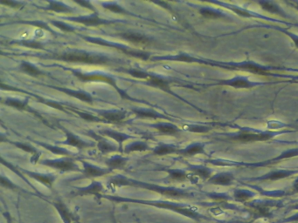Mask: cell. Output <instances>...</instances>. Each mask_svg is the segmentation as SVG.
Returning <instances> with one entry per match:
<instances>
[{
    "mask_svg": "<svg viewBox=\"0 0 298 223\" xmlns=\"http://www.w3.org/2000/svg\"><path fill=\"white\" fill-rule=\"evenodd\" d=\"M75 2L80 5V6H82V7L88 8L89 10L92 11V12H95V9L93 7V5L90 4V2H89V1H75Z\"/></svg>",
    "mask_w": 298,
    "mask_h": 223,
    "instance_id": "11a10c76",
    "label": "cell"
},
{
    "mask_svg": "<svg viewBox=\"0 0 298 223\" xmlns=\"http://www.w3.org/2000/svg\"><path fill=\"white\" fill-rule=\"evenodd\" d=\"M13 144L16 145L17 147L22 149V150L25 151V152L32 154V155H33V157H32V159H31V160H32L31 162H33V163H36V162H38L39 156H40V154H39V152L37 151L36 148H34L33 146H32V145H27V144H24V143L15 142L13 143Z\"/></svg>",
    "mask_w": 298,
    "mask_h": 223,
    "instance_id": "d6a6232c",
    "label": "cell"
},
{
    "mask_svg": "<svg viewBox=\"0 0 298 223\" xmlns=\"http://www.w3.org/2000/svg\"><path fill=\"white\" fill-rule=\"evenodd\" d=\"M226 8H228L232 12H233V13H236L237 15H239L241 17H244V18H252V17H255V15L251 14V13H249V12L244 10V9H242V8H239V7H227Z\"/></svg>",
    "mask_w": 298,
    "mask_h": 223,
    "instance_id": "c3c4849f",
    "label": "cell"
},
{
    "mask_svg": "<svg viewBox=\"0 0 298 223\" xmlns=\"http://www.w3.org/2000/svg\"><path fill=\"white\" fill-rule=\"evenodd\" d=\"M234 181V176L231 173H220L217 175H213L208 180L210 184L218 185V186H230Z\"/></svg>",
    "mask_w": 298,
    "mask_h": 223,
    "instance_id": "7c38bea8",
    "label": "cell"
},
{
    "mask_svg": "<svg viewBox=\"0 0 298 223\" xmlns=\"http://www.w3.org/2000/svg\"><path fill=\"white\" fill-rule=\"evenodd\" d=\"M288 4L298 11V2H289Z\"/></svg>",
    "mask_w": 298,
    "mask_h": 223,
    "instance_id": "94428289",
    "label": "cell"
},
{
    "mask_svg": "<svg viewBox=\"0 0 298 223\" xmlns=\"http://www.w3.org/2000/svg\"><path fill=\"white\" fill-rule=\"evenodd\" d=\"M155 128L164 135H176L180 133V130L177 126H174L172 124H167V123H161L155 125Z\"/></svg>",
    "mask_w": 298,
    "mask_h": 223,
    "instance_id": "603a6c76",
    "label": "cell"
},
{
    "mask_svg": "<svg viewBox=\"0 0 298 223\" xmlns=\"http://www.w3.org/2000/svg\"><path fill=\"white\" fill-rule=\"evenodd\" d=\"M73 73L76 75L80 81H85V82H87V81H102V82L109 84L117 90L118 93L121 95L123 99L130 100V97L127 95V94L125 93L124 91H122L120 88H117L116 82L112 77H109L107 75H101V73H82L81 71H73Z\"/></svg>",
    "mask_w": 298,
    "mask_h": 223,
    "instance_id": "277c9868",
    "label": "cell"
},
{
    "mask_svg": "<svg viewBox=\"0 0 298 223\" xmlns=\"http://www.w3.org/2000/svg\"><path fill=\"white\" fill-rule=\"evenodd\" d=\"M20 44L28 48L38 49V50L43 49L44 47V45L38 41H20Z\"/></svg>",
    "mask_w": 298,
    "mask_h": 223,
    "instance_id": "816d5d0a",
    "label": "cell"
},
{
    "mask_svg": "<svg viewBox=\"0 0 298 223\" xmlns=\"http://www.w3.org/2000/svg\"><path fill=\"white\" fill-rule=\"evenodd\" d=\"M123 52H125V54L134 57V58H140L143 60H148L150 58V53L147 52H139V51H132V50H129V49H124Z\"/></svg>",
    "mask_w": 298,
    "mask_h": 223,
    "instance_id": "f35d334b",
    "label": "cell"
},
{
    "mask_svg": "<svg viewBox=\"0 0 298 223\" xmlns=\"http://www.w3.org/2000/svg\"><path fill=\"white\" fill-rule=\"evenodd\" d=\"M186 129L189 132L197 133H205L209 131V127L205 126H199V125H190L186 127Z\"/></svg>",
    "mask_w": 298,
    "mask_h": 223,
    "instance_id": "bcb514c9",
    "label": "cell"
},
{
    "mask_svg": "<svg viewBox=\"0 0 298 223\" xmlns=\"http://www.w3.org/2000/svg\"><path fill=\"white\" fill-rule=\"evenodd\" d=\"M220 85L227 86V87L236 88V89H251V88L256 87V83L251 82L249 79L242 77V76H236V77H233L227 81H221Z\"/></svg>",
    "mask_w": 298,
    "mask_h": 223,
    "instance_id": "30bf717a",
    "label": "cell"
},
{
    "mask_svg": "<svg viewBox=\"0 0 298 223\" xmlns=\"http://www.w3.org/2000/svg\"><path fill=\"white\" fill-rule=\"evenodd\" d=\"M70 20L75 22L80 23L82 25H85L87 26H102L108 24L107 20H102L96 15H92L88 17H77V18H71Z\"/></svg>",
    "mask_w": 298,
    "mask_h": 223,
    "instance_id": "5bb4252c",
    "label": "cell"
},
{
    "mask_svg": "<svg viewBox=\"0 0 298 223\" xmlns=\"http://www.w3.org/2000/svg\"><path fill=\"white\" fill-rule=\"evenodd\" d=\"M2 5H5L7 7H12V8H22L24 7V4L21 2H17V1H10V0H2L1 1Z\"/></svg>",
    "mask_w": 298,
    "mask_h": 223,
    "instance_id": "f5cc1de1",
    "label": "cell"
},
{
    "mask_svg": "<svg viewBox=\"0 0 298 223\" xmlns=\"http://www.w3.org/2000/svg\"><path fill=\"white\" fill-rule=\"evenodd\" d=\"M260 7L262 10L265 11L267 13H272V14H276L279 16L283 17V18H287V14L285 12L282 10L281 7H279L277 4L275 2H271V1H260L258 2Z\"/></svg>",
    "mask_w": 298,
    "mask_h": 223,
    "instance_id": "e0dca14e",
    "label": "cell"
},
{
    "mask_svg": "<svg viewBox=\"0 0 298 223\" xmlns=\"http://www.w3.org/2000/svg\"><path fill=\"white\" fill-rule=\"evenodd\" d=\"M174 153H178V150L173 145H164V144L157 145V147L153 150V155L157 156H168Z\"/></svg>",
    "mask_w": 298,
    "mask_h": 223,
    "instance_id": "83f0119b",
    "label": "cell"
},
{
    "mask_svg": "<svg viewBox=\"0 0 298 223\" xmlns=\"http://www.w3.org/2000/svg\"><path fill=\"white\" fill-rule=\"evenodd\" d=\"M49 7L47 10L52 11L54 13H73L72 9H70L68 6L61 2H56V1H48Z\"/></svg>",
    "mask_w": 298,
    "mask_h": 223,
    "instance_id": "836d02e7",
    "label": "cell"
},
{
    "mask_svg": "<svg viewBox=\"0 0 298 223\" xmlns=\"http://www.w3.org/2000/svg\"><path fill=\"white\" fill-rule=\"evenodd\" d=\"M76 113L82 118V120H86V121H89V122H100V121H102V120H99L97 117L94 116V115H92L89 113L76 111Z\"/></svg>",
    "mask_w": 298,
    "mask_h": 223,
    "instance_id": "7dc6e473",
    "label": "cell"
},
{
    "mask_svg": "<svg viewBox=\"0 0 298 223\" xmlns=\"http://www.w3.org/2000/svg\"><path fill=\"white\" fill-rule=\"evenodd\" d=\"M148 83L151 87L159 88L161 90L171 94L169 83L165 80H164V79L159 78V77H157V76L151 75V78L149 79V81H148Z\"/></svg>",
    "mask_w": 298,
    "mask_h": 223,
    "instance_id": "cb8c5ba5",
    "label": "cell"
},
{
    "mask_svg": "<svg viewBox=\"0 0 298 223\" xmlns=\"http://www.w3.org/2000/svg\"><path fill=\"white\" fill-rule=\"evenodd\" d=\"M254 197L252 192L248 190H236L233 193V198L236 201L239 202H247Z\"/></svg>",
    "mask_w": 298,
    "mask_h": 223,
    "instance_id": "e575fe53",
    "label": "cell"
},
{
    "mask_svg": "<svg viewBox=\"0 0 298 223\" xmlns=\"http://www.w3.org/2000/svg\"><path fill=\"white\" fill-rule=\"evenodd\" d=\"M100 115L109 122L121 123L126 119L127 113L125 111H105L101 112Z\"/></svg>",
    "mask_w": 298,
    "mask_h": 223,
    "instance_id": "9a60e30c",
    "label": "cell"
},
{
    "mask_svg": "<svg viewBox=\"0 0 298 223\" xmlns=\"http://www.w3.org/2000/svg\"><path fill=\"white\" fill-rule=\"evenodd\" d=\"M41 164L62 172H82L81 168H79L78 166L70 159L45 160L41 162Z\"/></svg>",
    "mask_w": 298,
    "mask_h": 223,
    "instance_id": "8992f818",
    "label": "cell"
},
{
    "mask_svg": "<svg viewBox=\"0 0 298 223\" xmlns=\"http://www.w3.org/2000/svg\"><path fill=\"white\" fill-rule=\"evenodd\" d=\"M20 70L33 77H39L40 75H43L42 71H40L39 68L32 65L29 62H22L20 65Z\"/></svg>",
    "mask_w": 298,
    "mask_h": 223,
    "instance_id": "4dcf8cb0",
    "label": "cell"
},
{
    "mask_svg": "<svg viewBox=\"0 0 298 223\" xmlns=\"http://www.w3.org/2000/svg\"><path fill=\"white\" fill-rule=\"evenodd\" d=\"M83 176L85 178H99V177H102L104 175H108L109 173H111V170H109L108 168H102L97 166L93 165L88 162H83Z\"/></svg>",
    "mask_w": 298,
    "mask_h": 223,
    "instance_id": "52a82bcc",
    "label": "cell"
},
{
    "mask_svg": "<svg viewBox=\"0 0 298 223\" xmlns=\"http://www.w3.org/2000/svg\"><path fill=\"white\" fill-rule=\"evenodd\" d=\"M178 154L182 156L191 157V156H198V155H203L205 154V146L202 144L197 143L187 146V148L178 151Z\"/></svg>",
    "mask_w": 298,
    "mask_h": 223,
    "instance_id": "44dd1931",
    "label": "cell"
},
{
    "mask_svg": "<svg viewBox=\"0 0 298 223\" xmlns=\"http://www.w3.org/2000/svg\"><path fill=\"white\" fill-rule=\"evenodd\" d=\"M3 215L5 219L7 220V223H13V217H12L9 212H5V213H3Z\"/></svg>",
    "mask_w": 298,
    "mask_h": 223,
    "instance_id": "680465c9",
    "label": "cell"
},
{
    "mask_svg": "<svg viewBox=\"0 0 298 223\" xmlns=\"http://www.w3.org/2000/svg\"><path fill=\"white\" fill-rule=\"evenodd\" d=\"M295 156H298V149H292V150H288V151L282 153V155L279 156L275 160L281 161L283 159L291 158V157H295Z\"/></svg>",
    "mask_w": 298,
    "mask_h": 223,
    "instance_id": "f907efd6",
    "label": "cell"
},
{
    "mask_svg": "<svg viewBox=\"0 0 298 223\" xmlns=\"http://www.w3.org/2000/svg\"><path fill=\"white\" fill-rule=\"evenodd\" d=\"M157 59H169V60H176V61L187 62V63L198 61L196 58H193L192 56L187 55V54H178L172 58H157Z\"/></svg>",
    "mask_w": 298,
    "mask_h": 223,
    "instance_id": "b9f144b4",
    "label": "cell"
},
{
    "mask_svg": "<svg viewBox=\"0 0 298 223\" xmlns=\"http://www.w3.org/2000/svg\"><path fill=\"white\" fill-rule=\"evenodd\" d=\"M157 4H158V5H160V6H164V3H159V2H158V3ZM166 7V9H170V7H169V6H166V7Z\"/></svg>",
    "mask_w": 298,
    "mask_h": 223,
    "instance_id": "6125c7cd",
    "label": "cell"
},
{
    "mask_svg": "<svg viewBox=\"0 0 298 223\" xmlns=\"http://www.w3.org/2000/svg\"><path fill=\"white\" fill-rule=\"evenodd\" d=\"M43 146L45 147V148L47 149V150H49L50 152H52V154H54V155H58V156H70V154H69V151H67L66 149L62 148V147H59V146H54V145H46V144H42Z\"/></svg>",
    "mask_w": 298,
    "mask_h": 223,
    "instance_id": "60d3db41",
    "label": "cell"
},
{
    "mask_svg": "<svg viewBox=\"0 0 298 223\" xmlns=\"http://www.w3.org/2000/svg\"><path fill=\"white\" fill-rule=\"evenodd\" d=\"M0 184L3 188H7V189H11V190L17 191L19 190V187L17 185L14 184L13 181H11L9 179L5 177L4 175H1L0 178Z\"/></svg>",
    "mask_w": 298,
    "mask_h": 223,
    "instance_id": "7bdbcfd3",
    "label": "cell"
},
{
    "mask_svg": "<svg viewBox=\"0 0 298 223\" xmlns=\"http://www.w3.org/2000/svg\"><path fill=\"white\" fill-rule=\"evenodd\" d=\"M106 165L109 170H121L125 168L127 164V159L121 157V156H115L113 158L108 159L106 162Z\"/></svg>",
    "mask_w": 298,
    "mask_h": 223,
    "instance_id": "d6986e66",
    "label": "cell"
},
{
    "mask_svg": "<svg viewBox=\"0 0 298 223\" xmlns=\"http://www.w3.org/2000/svg\"><path fill=\"white\" fill-rule=\"evenodd\" d=\"M102 198H106L118 203L122 202H128V203H138L142 205H147L151 207H157L161 209L172 211L174 213H178L183 216L190 218L195 221H200L203 220L205 217L200 214L197 208L191 207L189 205L186 204L176 203V202H170L166 201H144V200H136V199H128V198L118 197V196H112V195H102Z\"/></svg>",
    "mask_w": 298,
    "mask_h": 223,
    "instance_id": "6da1fadb",
    "label": "cell"
},
{
    "mask_svg": "<svg viewBox=\"0 0 298 223\" xmlns=\"http://www.w3.org/2000/svg\"><path fill=\"white\" fill-rule=\"evenodd\" d=\"M77 223H79L78 221H77Z\"/></svg>",
    "mask_w": 298,
    "mask_h": 223,
    "instance_id": "be15d7a7",
    "label": "cell"
},
{
    "mask_svg": "<svg viewBox=\"0 0 298 223\" xmlns=\"http://www.w3.org/2000/svg\"><path fill=\"white\" fill-rule=\"evenodd\" d=\"M44 102H45L47 106H49V107H54V108H57V109H59V110L65 111V109L63 108V107H62V106L58 103L52 102V101H44Z\"/></svg>",
    "mask_w": 298,
    "mask_h": 223,
    "instance_id": "6f0895ef",
    "label": "cell"
},
{
    "mask_svg": "<svg viewBox=\"0 0 298 223\" xmlns=\"http://www.w3.org/2000/svg\"><path fill=\"white\" fill-rule=\"evenodd\" d=\"M100 133L103 134V135L108 136L111 139H115V141H117L120 145H122L123 143L125 142L126 139H128L130 138V136L126 135L125 133H119V132H115L113 130H102L100 131Z\"/></svg>",
    "mask_w": 298,
    "mask_h": 223,
    "instance_id": "f1b7e54d",
    "label": "cell"
},
{
    "mask_svg": "<svg viewBox=\"0 0 298 223\" xmlns=\"http://www.w3.org/2000/svg\"><path fill=\"white\" fill-rule=\"evenodd\" d=\"M128 73L132 77H134V78L141 79V80H149L151 76V75L145 72V71H141V70H136V69L129 70Z\"/></svg>",
    "mask_w": 298,
    "mask_h": 223,
    "instance_id": "ee69618b",
    "label": "cell"
},
{
    "mask_svg": "<svg viewBox=\"0 0 298 223\" xmlns=\"http://www.w3.org/2000/svg\"><path fill=\"white\" fill-rule=\"evenodd\" d=\"M150 150L149 145L144 142H134L129 145L126 148H125V152L127 154L132 152H144Z\"/></svg>",
    "mask_w": 298,
    "mask_h": 223,
    "instance_id": "d590c367",
    "label": "cell"
},
{
    "mask_svg": "<svg viewBox=\"0 0 298 223\" xmlns=\"http://www.w3.org/2000/svg\"><path fill=\"white\" fill-rule=\"evenodd\" d=\"M66 136H67V139H66V141L64 143L67 145H72V146L77 147L78 149L86 148V147L90 146L89 144L83 141L82 139H80L79 137L75 135L71 132H67Z\"/></svg>",
    "mask_w": 298,
    "mask_h": 223,
    "instance_id": "7402d4cb",
    "label": "cell"
},
{
    "mask_svg": "<svg viewBox=\"0 0 298 223\" xmlns=\"http://www.w3.org/2000/svg\"><path fill=\"white\" fill-rule=\"evenodd\" d=\"M295 173L296 171H290V170H276V171L270 172L261 178H258V180H261V181H279L282 179L288 178Z\"/></svg>",
    "mask_w": 298,
    "mask_h": 223,
    "instance_id": "2e32d148",
    "label": "cell"
},
{
    "mask_svg": "<svg viewBox=\"0 0 298 223\" xmlns=\"http://www.w3.org/2000/svg\"><path fill=\"white\" fill-rule=\"evenodd\" d=\"M102 7H104L105 9L110 11L112 13H119V14H127L128 13V12L125 10L124 7H122L121 6H119L117 4H103Z\"/></svg>",
    "mask_w": 298,
    "mask_h": 223,
    "instance_id": "ab89813d",
    "label": "cell"
},
{
    "mask_svg": "<svg viewBox=\"0 0 298 223\" xmlns=\"http://www.w3.org/2000/svg\"><path fill=\"white\" fill-rule=\"evenodd\" d=\"M293 191H294V193H298V179L293 184Z\"/></svg>",
    "mask_w": 298,
    "mask_h": 223,
    "instance_id": "91938a15",
    "label": "cell"
},
{
    "mask_svg": "<svg viewBox=\"0 0 298 223\" xmlns=\"http://www.w3.org/2000/svg\"><path fill=\"white\" fill-rule=\"evenodd\" d=\"M170 178L173 181H185L189 180L190 175H187V172L181 169H165Z\"/></svg>",
    "mask_w": 298,
    "mask_h": 223,
    "instance_id": "1f68e13d",
    "label": "cell"
},
{
    "mask_svg": "<svg viewBox=\"0 0 298 223\" xmlns=\"http://www.w3.org/2000/svg\"><path fill=\"white\" fill-rule=\"evenodd\" d=\"M255 215L258 217H270L271 216V208L268 205L264 203H256L251 207Z\"/></svg>",
    "mask_w": 298,
    "mask_h": 223,
    "instance_id": "484cf974",
    "label": "cell"
},
{
    "mask_svg": "<svg viewBox=\"0 0 298 223\" xmlns=\"http://www.w3.org/2000/svg\"><path fill=\"white\" fill-rule=\"evenodd\" d=\"M283 33H285L286 35L288 36V38H290L292 42L294 44L295 49H298V35L294 34V33H290V32H287V31H282Z\"/></svg>",
    "mask_w": 298,
    "mask_h": 223,
    "instance_id": "db71d44e",
    "label": "cell"
},
{
    "mask_svg": "<svg viewBox=\"0 0 298 223\" xmlns=\"http://www.w3.org/2000/svg\"><path fill=\"white\" fill-rule=\"evenodd\" d=\"M23 172L26 175L39 181V183H42L47 188H52V185L57 179V176L55 175H52V174H39V173L27 171V170H23Z\"/></svg>",
    "mask_w": 298,
    "mask_h": 223,
    "instance_id": "8fae6325",
    "label": "cell"
},
{
    "mask_svg": "<svg viewBox=\"0 0 298 223\" xmlns=\"http://www.w3.org/2000/svg\"><path fill=\"white\" fill-rule=\"evenodd\" d=\"M103 185L99 181H93L91 184L85 188H79L78 190L74 193V196H84V195H94L101 200L102 191L103 190Z\"/></svg>",
    "mask_w": 298,
    "mask_h": 223,
    "instance_id": "9c48e42d",
    "label": "cell"
},
{
    "mask_svg": "<svg viewBox=\"0 0 298 223\" xmlns=\"http://www.w3.org/2000/svg\"><path fill=\"white\" fill-rule=\"evenodd\" d=\"M191 171L193 172V175H195L199 178L205 180V181H208L213 175H212V170L209 168H206V167H196V166H193L190 168Z\"/></svg>",
    "mask_w": 298,
    "mask_h": 223,
    "instance_id": "4316f807",
    "label": "cell"
},
{
    "mask_svg": "<svg viewBox=\"0 0 298 223\" xmlns=\"http://www.w3.org/2000/svg\"><path fill=\"white\" fill-rule=\"evenodd\" d=\"M121 37L125 40L130 41L131 43H134L137 45H145V44L149 43V39H148L147 37L139 34V33H122Z\"/></svg>",
    "mask_w": 298,
    "mask_h": 223,
    "instance_id": "ffe728a7",
    "label": "cell"
},
{
    "mask_svg": "<svg viewBox=\"0 0 298 223\" xmlns=\"http://www.w3.org/2000/svg\"><path fill=\"white\" fill-rule=\"evenodd\" d=\"M288 222H298V213L294 214V215H292V216L288 217V218H285V219H282V220L279 221V223Z\"/></svg>",
    "mask_w": 298,
    "mask_h": 223,
    "instance_id": "9f6ffc18",
    "label": "cell"
},
{
    "mask_svg": "<svg viewBox=\"0 0 298 223\" xmlns=\"http://www.w3.org/2000/svg\"><path fill=\"white\" fill-rule=\"evenodd\" d=\"M3 103L6 104L8 107H14L18 110L21 111L26 110L27 106V101H21L14 99H7L6 101H3Z\"/></svg>",
    "mask_w": 298,
    "mask_h": 223,
    "instance_id": "74e56055",
    "label": "cell"
},
{
    "mask_svg": "<svg viewBox=\"0 0 298 223\" xmlns=\"http://www.w3.org/2000/svg\"><path fill=\"white\" fill-rule=\"evenodd\" d=\"M109 185L114 186L115 188H122V187H134V188H144L146 190L152 191L155 193L161 194L163 196L170 198H191L193 195L187 191L182 190L180 188H168V187H162L159 185L151 184L147 182L137 181L133 179L125 177L123 175H116L109 181Z\"/></svg>",
    "mask_w": 298,
    "mask_h": 223,
    "instance_id": "7a4b0ae2",
    "label": "cell"
},
{
    "mask_svg": "<svg viewBox=\"0 0 298 223\" xmlns=\"http://www.w3.org/2000/svg\"><path fill=\"white\" fill-rule=\"evenodd\" d=\"M51 24H52V26H56L57 28H59V30H62L65 33H74L75 32V29L73 28L72 26L67 25L66 23L52 20V21H51Z\"/></svg>",
    "mask_w": 298,
    "mask_h": 223,
    "instance_id": "f6af8a7d",
    "label": "cell"
},
{
    "mask_svg": "<svg viewBox=\"0 0 298 223\" xmlns=\"http://www.w3.org/2000/svg\"><path fill=\"white\" fill-rule=\"evenodd\" d=\"M275 133L270 132H262V133H251V132H241L232 137L234 141L243 143L261 142L268 141L273 139Z\"/></svg>",
    "mask_w": 298,
    "mask_h": 223,
    "instance_id": "5b68a950",
    "label": "cell"
},
{
    "mask_svg": "<svg viewBox=\"0 0 298 223\" xmlns=\"http://www.w3.org/2000/svg\"><path fill=\"white\" fill-rule=\"evenodd\" d=\"M133 113L142 119H161V118H164V116L161 115L159 113L155 112L153 110H146V109H135L133 110Z\"/></svg>",
    "mask_w": 298,
    "mask_h": 223,
    "instance_id": "f546056e",
    "label": "cell"
},
{
    "mask_svg": "<svg viewBox=\"0 0 298 223\" xmlns=\"http://www.w3.org/2000/svg\"><path fill=\"white\" fill-rule=\"evenodd\" d=\"M58 58L64 61L82 63L87 65H104L108 61V58L104 56L95 55L83 52H65Z\"/></svg>",
    "mask_w": 298,
    "mask_h": 223,
    "instance_id": "3957f363",
    "label": "cell"
},
{
    "mask_svg": "<svg viewBox=\"0 0 298 223\" xmlns=\"http://www.w3.org/2000/svg\"><path fill=\"white\" fill-rule=\"evenodd\" d=\"M200 13L201 16L207 20H222V19L226 18V14H224L220 11L209 8V7H202L201 9H200Z\"/></svg>",
    "mask_w": 298,
    "mask_h": 223,
    "instance_id": "ac0fdd59",
    "label": "cell"
},
{
    "mask_svg": "<svg viewBox=\"0 0 298 223\" xmlns=\"http://www.w3.org/2000/svg\"><path fill=\"white\" fill-rule=\"evenodd\" d=\"M237 68L240 70H243V71H249L254 75H263V76L269 75V71L265 67L256 64V63H254V62H243L237 65Z\"/></svg>",
    "mask_w": 298,
    "mask_h": 223,
    "instance_id": "4fadbf2b",
    "label": "cell"
},
{
    "mask_svg": "<svg viewBox=\"0 0 298 223\" xmlns=\"http://www.w3.org/2000/svg\"><path fill=\"white\" fill-rule=\"evenodd\" d=\"M1 163H2L3 165L6 166V167H7V168H9V169H10V170H12V171H13V173H15L16 175H19L20 178L23 179L24 181H26V182H28V181H27V180H26V177L24 176L23 174H22L21 172L19 171V169H18V168H15L14 166L12 165L11 163H9V162H6V161H5V160H3V159H1Z\"/></svg>",
    "mask_w": 298,
    "mask_h": 223,
    "instance_id": "681fc988",
    "label": "cell"
},
{
    "mask_svg": "<svg viewBox=\"0 0 298 223\" xmlns=\"http://www.w3.org/2000/svg\"><path fill=\"white\" fill-rule=\"evenodd\" d=\"M97 147H98L99 151L102 154H108V153L115 152L117 148L115 147V145H111L110 143L105 141L103 139H99L98 143H97Z\"/></svg>",
    "mask_w": 298,
    "mask_h": 223,
    "instance_id": "8d00e7d4",
    "label": "cell"
},
{
    "mask_svg": "<svg viewBox=\"0 0 298 223\" xmlns=\"http://www.w3.org/2000/svg\"><path fill=\"white\" fill-rule=\"evenodd\" d=\"M61 90L63 93L68 94V95L78 99L80 101H84L87 103H93V99H92L91 95H89V94H87L83 91L69 90V89H61Z\"/></svg>",
    "mask_w": 298,
    "mask_h": 223,
    "instance_id": "d4e9b609",
    "label": "cell"
},
{
    "mask_svg": "<svg viewBox=\"0 0 298 223\" xmlns=\"http://www.w3.org/2000/svg\"><path fill=\"white\" fill-rule=\"evenodd\" d=\"M52 205L54 207L58 213H59L61 219L63 223L77 222V218L76 215L70 211L68 206L63 201H58L52 202Z\"/></svg>",
    "mask_w": 298,
    "mask_h": 223,
    "instance_id": "ba28073f",
    "label": "cell"
}]
</instances>
